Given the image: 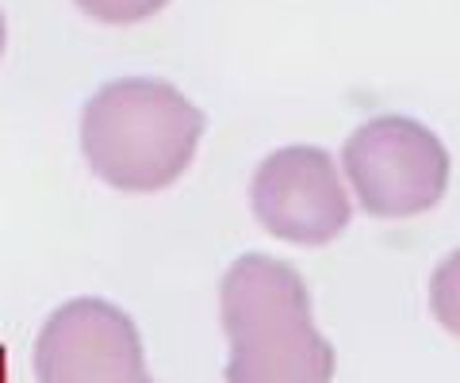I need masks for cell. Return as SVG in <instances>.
I'll list each match as a JSON object with an SVG mask.
<instances>
[{
  "instance_id": "cell-1",
  "label": "cell",
  "mask_w": 460,
  "mask_h": 383,
  "mask_svg": "<svg viewBox=\"0 0 460 383\" xmlns=\"http://www.w3.org/2000/svg\"><path fill=\"white\" fill-rule=\"evenodd\" d=\"M223 330L230 337L226 383H330L334 349L314 330L311 292L292 265L246 253L226 268Z\"/></svg>"
},
{
  "instance_id": "cell-4",
  "label": "cell",
  "mask_w": 460,
  "mask_h": 383,
  "mask_svg": "<svg viewBox=\"0 0 460 383\" xmlns=\"http://www.w3.org/2000/svg\"><path fill=\"white\" fill-rule=\"evenodd\" d=\"M39 383H154L131 315L108 300H69L35 337Z\"/></svg>"
},
{
  "instance_id": "cell-5",
  "label": "cell",
  "mask_w": 460,
  "mask_h": 383,
  "mask_svg": "<svg viewBox=\"0 0 460 383\" xmlns=\"http://www.w3.org/2000/svg\"><path fill=\"white\" fill-rule=\"evenodd\" d=\"M250 204L269 234L296 246H323L349 226V196L338 165L319 146H284L257 165Z\"/></svg>"
},
{
  "instance_id": "cell-7",
  "label": "cell",
  "mask_w": 460,
  "mask_h": 383,
  "mask_svg": "<svg viewBox=\"0 0 460 383\" xmlns=\"http://www.w3.org/2000/svg\"><path fill=\"white\" fill-rule=\"evenodd\" d=\"M169 0H77V8L84 16H93L100 23H142L157 16Z\"/></svg>"
},
{
  "instance_id": "cell-8",
  "label": "cell",
  "mask_w": 460,
  "mask_h": 383,
  "mask_svg": "<svg viewBox=\"0 0 460 383\" xmlns=\"http://www.w3.org/2000/svg\"><path fill=\"white\" fill-rule=\"evenodd\" d=\"M4 39H8V31H4V12H0V54H4Z\"/></svg>"
},
{
  "instance_id": "cell-6",
  "label": "cell",
  "mask_w": 460,
  "mask_h": 383,
  "mask_svg": "<svg viewBox=\"0 0 460 383\" xmlns=\"http://www.w3.org/2000/svg\"><path fill=\"white\" fill-rule=\"evenodd\" d=\"M429 307H434V315L445 330L460 337V249L449 253V257L434 268V280H429Z\"/></svg>"
},
{
  "instance_id": "cell-2",
  "label": "cell",
  "mask_w": 460,
  "mask_h": 383,
  "mask_svg": "<svg viewBox=\"0 0 460 383\" xmlns=\"http://www.w3.org/2000/svg\"><path fill=\"white\" fill-rule=\"evenodd\" d=\"M204 116L157 77L104 84L81 116V150L93 173L119 192H162L192 165Z\"/></svg>"
},
{
  "instance_id": "cell-3",
  "label": "cell",
  "mask_w": 460,
  "mask_h": 383,
  "mask_svg": "<svg viewBox=\"0 0 460 383\" xmlns=\"http://www.w3.org/2000/svg\"><path fill=\"white\" fill-rule=\"evenodd\" d=\"M353 196L376 219H411L438 207L449 184V153L429 126L376 116L357 126L341 153Z\"/></svg>"
}]
</instances>
